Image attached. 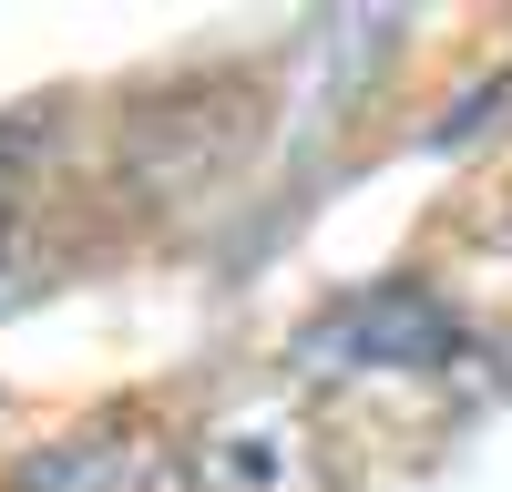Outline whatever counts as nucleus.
<instances>
[{"instance_id":"f257e3e1","label":"nucleus","mask_w":512,"mask_h":492,"mask_svg":"<svg viewBox=\"0 0 512 492\" xmlns=\"http://www.w3.org/2000/svg\"><path fill=\"white\" fill-rule=\"evenodd\" d=\"M441 349H461V328H451L441 298H420L410 277L359 287L349 308H328V318L308 328V359H318V369H431Z\"/></svg>"}]
</instances>
